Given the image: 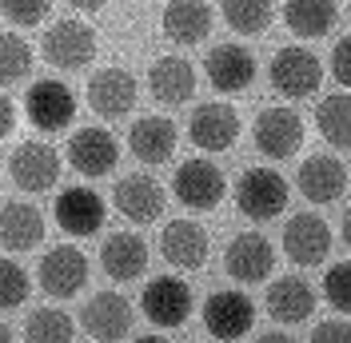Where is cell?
Wrapping results in <instances>:
<instances>
[{
    "mask_svg": "<svg viewBox=\"0 0 351 343\" xmlns=\"http://www.w3.org/2000/svg\"><path fill=\"white\" fill-rule=\"evenodd\" d=\"M116 160H120V144L108 128H80L68 140V164L88 180L108 176L116 168Z\"/></svg>",
    "mask_w": 351,
    "mask_h": 343,
    "instance_id": "ac0fdd59",
    "label": "cell"
},
{
    "mask_svg": "<svg viewBox=\"0 0 351 343\" xmlns=\"http://www.w3.org/2000/svg\"><path fill=\"white\" fill-rule=\"evenodd\" d=\"M176 144H180V136H176V124L168 116H140L128 128V148L140 164H164V160H172Z\"/></svg>",
    "mask_w": 351,
    "mask_h": 343,
    "instance_id": "cb8c5ba5",
    "label": "cell"
},
{
    "mask_svg": "<svg viewBox=\"0 0 351 343\" xmlns=\"http://www.w3.org/2000/svg\"><path fill=\"white\" fill-rule=\"evenodd\" d=\"M284 252L300 268H315L324 263L331 252V228L315 212H295L284 224Z\"/></svg>",
    "mask_w": 351,
    "mask_h": 343,
    "instance_id": "9a60e30c",
    "label": "cell"
},
{
    "mask_svg": "<svg viewBox=\"0 0 351 343\" xmlns=\"http://www.w3.org/2000/svg\"><path fill=\"white\" fill-rule=\"evenodd\" d=\"M40 287L52 296V300H72L80 287L88 283V256L72 244H56L48 256L40 259Z\"/></svg>",
    "mask_w": 351,
    "mask_h": 343,
    "instance_id": "8fae6325",
    "label": "cell"
},
{
    "mask_svg": "<svg viewBox=\"0 0 351 343\" xmlns=\"http://www.w3.org/2000/svg\"><path fill=\"white\" fill-rule=\"evenodd\" d=\"M188 140L199 152H228L240 140V112L232 104H223V100L199 104L188 120Z\"/></svg>",
    "mask_w": 351,
    "mask_h": 343,
    "instance_id": "30bf717a",
    "label": "cell"
},
{
    "mask_svg": "<svg viewBox=\"0 0 351 343\" xmlns=\"http://www.w3.org/2000/svg\"><path fill=\"white\" fill-rule=\"evenodd\" d=\"M223 268H228V276L236 279V283H260L276 268V248L260 232H240V236L228 244Z\"/></svg>",
    "mask_w": 351,
    "mask_h": 343,
    "instance_id": "2e32d148",
    "label": "cell"
},
{
    "mask_svg": "<svg viewBox=\"0 0 351 343\" xmlns=\"http://www.w3.org/2000/svg\"><path fill=\"white\" fill-rule=\"evenodd\" d=\"M148 92H152V100H160L168 108L188 104L192 92H196V68L188 60H180V56H160L148 68Z\"/></svg>",
    "mask_w": 351,
    "mask_h": 343,
    "instance_id": "484cf974",
    "label": "cell"
},
{
    "mask_svg": "<svg viewBox=\"0 0 351 343\" xmlns=\"http://www.w3.org/2000/svg\"><path fill=\"white\" fill-rule=\"evenodd\" d=\"M116 212L132 220V224H156L164 215V184L148 176V172H132V176H120L116 180Z\"/></svg>",
    "mask_w": 351,
    "mask_h": 343,
    "instance_id": "7c38bea8",
    "label": "cell"
},
{
    "mask_svg": "<svg viewBox=\"0 0 351 343\" xmlns=\"http://www.w3.org/2000/svg\"><path fill=\"white\" fill-rule=\"evenodd\" d=\"M160 252L180 272H199L208 263V232L192 220H176L160 232Z\"/></svg>",
    "mask_w": 351,
    "mask_h": 343,
    "instance_id": "44dd1931",
    "label": "cell"
},
{
    "mask_svg": "<svg viewBox=\"0 0 351 343\" xmlns=\"http://www.w3.org/2000/svg\"><path fill=\"white\" fill-rule=\"evenodd\" d=\"M140 311L156 327H180V323L192 316V287L180 276H156L140 292Z\"/></svg>",
    "mask_w": 351,
    "mask_h": 343,
    "instance_id": "9c48e42d",
    "label": "cell"
},
{
    "mask_svg": "<svg viewBox=\"0 0 351 343\" xmlns=\"http://www.w3.org/2000/svg\"><path fill=\"white\" fill-rule=\"evenodd\" d=\"M44 239V215L28 200H8L0 208V248L4 252H32Z\"/></svg>",
    "mask_w": 351,
    "mask_h": 343,
    "instance_id": "7402d4cb",
    "label": "cell"
},
{
    "mask_svg": "<svg viewBox=\"0 0 351 343\" xmlns=\"http://www.w3.org/2000/svg\"><path fill=\"white\" fill-rule=\"evenodd\" d=\"M263 307H267V316L276 323H304L311 320V311H315V292H311V283L300 276H280L271 287H267V300H263Z\"/></svg>",
    "mask_w": 351,
    "mask_h": 343,
    "instance_id": "d4e9b609",
    "label": "cell"
},
{
    "mask_svg": "<svg viewBox=\"0 0 351 343\" xmlns=\"http://www.w3.org/2000/svg\"><path fill=\"white\" fill-rule=\"evenodd\" d=\"M24 116L40 132H64L72 124V116H76V96L56 76L36 80V84L24 92Z\"/></svg>",
    "mask_w": 351,
    "mask_h": 343,
    "instance_id": "52a82bcc",
    "label": "cell"
},
{
    "mask_svg": "<svg viewBox=\"0 0 351 343\" xmlns=\"http://www.w3.org/2000/svg\"><path fill=\"white\" fill-rule=\"evenodd\" d=\"M32 72V48L16 32H0V84H16Z\"/></svg>",
    "mask_w": 351,
    "mask_h": 343,
    "instance_id": "1f68e13d",
    "label": "cell"
},
{
    "mask_svg": "<svg viewBox=\"0 0 351 343\" xmlns=\"http://www.w3.org/2000/svg\"><path fill=\"white\" fill-rule=\"evenodd\" d=\"M132 343H168L164 335H140V340H132Z\"/></svg>",
    "mask_w": 351,
    "mask_h": 343,
    "instance_id": "b9f144b4",
    "label": "cell"
},
{
    "mask_svg": "<svg viewBox=\"0 0 351 343\" xmlns=\"http://www.w3.org/2000/svg\"><path fill=\"white\" fill-rule=\"evenodd\" d=\"M256 343H295V340H291V335H284V331H263Z\"/></svg>",
    "mask_w": 351,
    "mask_h": 343,
    "instance_id": "ab89813d",
    "label": "cell"
},
{
    "mask_svg": "<svg viewBox=\"0 0 351 343\" xmlns=\"http://www.w3.org/2000/svg\"><path fill=\"white\" fill-rule=\"evenodd\" d=\"M331 76L343 88H351V36L335 40V48H331Z\"/></svg>",
    "mask_w": 351,
    "mask_h": 343,
    "instance_id": "d590c367",
    "label": "cell"
},
{
    "mask_svg": "<svg viewBox=\"0 0 351 343\" xmlns=\"http://www.w3.org/2000/svg\"><path fill=\"white\" fill-rule=\"evenodd\" d=\"M284 21H287V28H291L295 36L315 40V36H324V32L335 28V21H339V4H335V0H287Z\"/></svg>",
    "mask_w": 351,
    "mask_h": 343,
    "instance_id": "83f0119b",
    "label": "cell"
},
{
    "mask_svg": "<svg viewBox=\"0 0 351 343\" xmlns=\"http://www.w3.org/2000/svg\"><path fill=\"white\" fill-rule=\"evenodd\" d=\"M348 16H351V0H348Z\"/></svg>",
    "mask_w": 351,
    "mask_h": 343,
    "instance_id": "ee69618b",
    "label": "cell"
},
{
    "mask_svg": "<svg viewBox=\"0 0 351 343\" xmlns=\"http://www.w3.org/2000/svg\"><path fill=\"white\" fill-rule=\"evenodd\" d=\"M172 192L188 212H212L228 196V180L212 160H184L172 176Z\"/></svg>",
    "mask_w": 351,
    "mask_h": 343,
    "instance_id": "277c9868",
    "label": "cell"
},
{
    "mask_svg": "<svg viewBox=\"0 0 351 343\" xmlns=\"http://www.w3.org/2000/svg\"><path fill=\"white\" fill-rule=\"evenodd\" d=\"M100 263L116 283H132L148 272V244L136 232H112L100 248Z\"/></svg>",
    "mask_w": 351,
    "mask_h": 343,
    "instance_id": "603a6c76",
    "label": "cell"
},
{
    "mask_svg": "<svg viewBox=\"0 0 351 343\" xmlns=\"http://www.w3.org/2000/svg\"><path fill=\"white\" fill-rule=\"evenodd\" d=\"M0 343H12V331H8V323H0Z\"/></svg>",
    "mask_w": 351,
    "mask_h": 343,
    "instance_id": "7bdbcfd3",
    "label": "cell"
},
{
    "mask_svg": "<svg viewBox=\"0 0 351 343\" xmlns=\"http://www.w3.org/2000/svg\"><path fill=\"white\" fill-rule=\"evenodd\" d=\"M32 292V279L16 259H0V311H16Z\"/></svg>",
    "mask_w": 351,
    "mask_h": 343,
    "instance_id": "d6a6232c",
    "label": "cell"
},
{
    "mask_svg": "<svg viewBox=\"0 0 351 343\" xmlns=\"http://www.w3.org/2000/svg\"><path fill=\"white\" fill-rule=\"evenodd\" d=\"M8 176L21 192H52L60 180V152L44 140H24L8 160Z\"/></svg>",
    "mask_w": 351,
    "mask_h": 343,
    "instance_id": "5b68a950",
    "label": "cell"
},
{
    "mask_svg": "<svg viewBox=\"0 0 351 343\" xmlns=\"http://www.w3.org/2000/svg\"><path fill=\"white\" fill-rule=\"evenodd\" d=\"M315 128L331 148H351V96H324L315 104Z\"/></svg>",
    "mask_w": 351,
    "mask_h": 343,
    "instance_id": "f1b7e54d",
    "label": "cell"
},
{
    "mask_svg": "<svg viewBox=\"0 0 351 343\" xmlns=\"http://www.w3.org/2000/svg\"><path fill=\"white\" fill-rule=\"evenodd\" d=\"M204 72H208V84L216 88V92H228V96H232V92L252 88V80H256V56H252V48H243V44L223 40L208 52Z\"/></svg>",
    "mask_w": 351,
    "mask_h": 343,
    "instance_id": "5bb4252c",
    "label": "cell"
},
{
    "mask_svg": "<svg viewBox=\"0 0 351 343\" xmlns=\"http://www.w3.org/2000/svg\"><path fill=\"white\" fill-rule=\"evenodd\" d=\"M295 188L304 192V200L311 204H335L339 196L348 192V168L335 156H307L300 172H295Z\"/></svg>",
    "mask_w": 351,
    "mask_h": 343,
    "instance_id": "ffe728a7",
    "label": "cell"
},
{
    "mask_svg": "<svg viewBox=\"0 0 351 343\" xmlns=\"http://www.w3.org/2000/svg\"><path fill=\"white\" fill-rule=\"evenodd\" d=\"M68 4H72V8H80V12H100L108 0H68Z\"/></svg>",
    "mask_w": 351,
    "mask_h": 343,
    "instance_id": "f35d334b",
    "label": "cell"
},
{
    "mask_svg": "<svg viewBox=\"0 0 351 343\" xmlns=\"http://www.w3.org/2000/svg\"><path fill=\"white\" fill-rule=\"evenodd\" d=\"M252 136H256V148L267 160H287V156H295L304 148V120H300V112H291L287 104H271L256 116Z\"/></svg>",
    "mask_w": 351,
    "mask_h": 343,
    "instance_id": "8992f818",
    "label": "cell"
},
{
    "mask_svg": "<svg viewBox=\"0 0 351 343\" xmlns=\"http://www.w3.org/2000/svg\"><path fill=\"white\" fill-rule=\"evenodd\" d=\"M72 335H76V323L60 307H36L24 320V343H72Z\"/></svg>",
    "mask_w": 351,
    "mask_h": 343,
    "instance_id": "f546056e",
    "label": "cell"
},
{
    "mask_svg": "<svg viewBox=\"0 0 351 343\" xmlns=\"http://www.w3.org/2000/svg\"><path fill=\"white\" fill-rule=\"evenodd\" d=\"M311 343H351V323L324 320L315 331H311Z\"/></svg>",
    "mask_w": 351,
    "mask_h": 343,
    "instance_id": "8d00e7d4",
    "label": "cell"
},
{
    "mask_svg": "<svg viewBox=\"0 0 351 343\" xmlns=\"http://www.w3.org/2000/svg\"><path fill=\"white\" fill-rule=\"evenodd\" d=\"M12 128H16V104L0 92V140H4V136H12Z\"/></svg>",
    "mask_w": 351,
    "mask_h": 343,
    "instance_id": "74e56055",
    "label": "cell"
},
{
    "mask_svg": "<svg viewBox=\"0 0 351 343\" xmlns=\"http://www.w3.org/2000/svg\"><path fill=\"white\" fill-rule=\"evenodd\" d=\"M0 12L16 28H36L52 12V0H0Z\"/></svg>",
    "mask_w": 351,
    "mask_h": 343,
    "instance_id": "e575fe53",
    "label": "cell"
},
{
    "mask_svg": "<svg viewBox=\"0 0 351 343\" xmlns=\"http://www.w3.org/2000/svg\"><path fill=\"white\" fill-rule=\"evenodd\" d=\"M80 323L92 340L100 343H116L132 331V303L120 292H96L80 311Z\"/></svg>",
    "mask_w": 351,
    "mask_h": 343,
    "instance_id": "e0dca14e",
    "label": "cell"
},
{
    "mask_svg": "<svg viewBox=\"0 0 351 343\" xmlns=\"http://www.w3.org/2000/svg\"><path fill=\"white\" fill-rule=\"evenodd\" d=\"M52 215H56V224H60L64 236H76V239L96 236L100 224H104V200L92 188H68V192L56 196Z\"/></svg>",
    "mask_w": 351,
    "mask_h": 343,
    "instance_id": "d6986e66",
    "label": "cell"
},
{
    "mask_svg": "<svg viewBox=\"0 0 351 343\" xmlns=\"http://www.w3.org/2000/svg\"><path fill=\"white\" fill-rule=\"evenodd\" d=\"M84 96H88V108H92L96 116L120 120V116H128L132 104H136V76L124 72V68H100V72L88 76Z\"/></svg>",
    "mask_w": 351,
    "mask_h": 343,
    "instance_id": "4fadbf2b",
    "label": "cell"
},
{
    "mask_svg": "<svg viewBox=\"0 0 351 343\" xmlns=\"http://www.w3.org/2000/svg\"><path fill=\"white\" fill-rule=\"evenodd\" d=\"M267 80H271V88H276L280 96H291V100L315 96L319 84H324V64H319V56H315L311 48L287 44V48H280V52L271 56Z\"/></svg>",
    "mask_w": 351,
    "mask_h": 343,
    "instance_id": "6da1fadb",
    "label": "cell"
},
{
    "mask_svg": "<svg viewBox=\"0 0 351 343\" xmlns=\"http://www.w3.org/2000/svg\"><path fill=\"white\" fill-rule=\"evenodd\" d=\"M164 32L180 48H192V44L208 40V32H212V8H208V0H168V8H164Z\"/></svg>",
    "mask_w": 351,
    "mask_h": 343,
    "instance_id": "4316f807",
    "label": "cell"
},
{
    "mask_svg": "<svg viewBox=\"0 0 351 343\" xmlns=\"http://www.w3.org/2000/svg\"><path fill=\"white\" fill-rule=\"evenodd\" d=\"M324 300L335 311L351 316V263H331L328 268V276H324Z\"/></svg>",
    "mask_w": 351,
    "mask_h": 343,
    "instance_id": "836d02e7",
    "label": "cell"
},
{
    "mask_svg": "<svg viewBox=\"0 0 351 343\" xmlns=\"http://www.w3.org/2000/svg\"><path fill=\"white\" fill-rule=\"evenodd\" d=\"M287 180L276 168H247L236 180V208L256 224H267L287 208Z\"/></svg>",
    "mask_w": 351,
    "mask_h": 343,
    "instance_id": "7a4b0ae2",
    "label": "cell"
},
{
    "mask_svg": "<svg viewBox=\"0 0 351 343\" xmlns=\"http://www.w3.org/2000/svg\"><path fill=\"white\" fill-rule=\"evenodd\" d=\"M339 232H343V244L351 248V204H348V212H343V228Z\"/></svg>",
    "mask_w": 351,
    "mask_h": 343,
    "instance_id": "60d3db41",
    "label": "cell"
},
{
    "mask_svg": "<svg viewBox=\"0 0 351 343\" xmlns=\"http://www.w3.org/2000/svg\"><path fill=\"white\" fill-rule=\"evenodd\" d=\"M252 323H256V303L243 292H212L204 303V327L219 343L243 340L252 331Z\"/></svg>",
    "mask_w": 351,
    "mask_h": 343,
    "instance_id": "ba28073f",
    "label": "cell"
},
{
    "mask_svg": "<svg viewBox=\"0 0 351 343\" xmlns=\"http://www.w3.org/2000/svg\"><path fill=\"white\" fill-rule=\"evenodd\" d=\"M276 16L271 0H223V21L243 36H263Z\"/></svg>",
    "mask_w": 351,
    "mask_h": 343,
    "instance_id": "4dcf8cb0",
    "label": "cell"
},
{
    "mask_svg": "<svg viewBox=\"0 0 351 343\" xmlns=\"http://www.w3.org/2000/svg\"><path fill=\"white\" fill-rule=\"evenodd\" d=\"M40 52L56 72H80V68H88L96 60V32L84 21L64 16V21H56L44 32Z\"/></svg>",
    "mask_w": 351,
    "mask_h": 343,
    "instance_id": "3957f363",
    "label": "cell"
}]
</instances>
